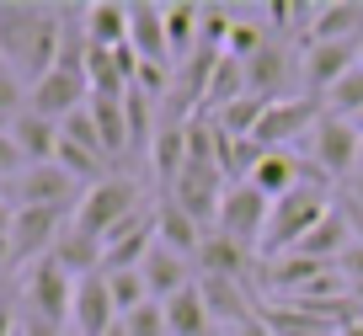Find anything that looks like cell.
Here are the masks:
<instances>
[{
    "label": "cell",
    "mask_w": 363,
    "mask_h": 336,
    "mask_svg": "<svg viewBox=\"0 0 363 336\" xmlns=\"http://www.w3.org/2000/svg\"><path fill=\"white\" fill-rule=\"evenodd\" d=\"M86 33H91V48H123L128 43V6H118V0L86 6Z\"/></svg>",
    "instance_id": "24"
},
{
    "label": "cell",
    "mask_w": 363,
    "mask_h": 336,
    "mask_svg": "<svg viewBox=\"0 0 363 336\" xmlns=\"http://www.w3.org/2000/svg\"><path fill=\"white\" fill-rule=\"evenodd\" d=\"M91 123H96V134H102L107 160L134 155V145H128V107H123V96H91Z\"/></svg>",
    "instance_id": "22"
},
{
    "label": "cell",
    "mask_w": 363,
    "mask_h": 336,
    "mask_svg": "<svg viewBox=\"0 0 363 336\" xmlns=\"http://www.w3.org/2000/svg\"><path fill=\"white\" fill-rule=\"evenodd\" d=\"M342 203V213H347V230H352V246H363V208L358 203H347V198H337Z\"/></svg>",
    "instance_id": "33"
},
{
    "label": "cell",
    "mask_w": 363,
    "mask_h": 336,
    "mask_svg": "<svg viewBox=\"0 0 363 336\" xmlns=\"http://www.w3.org/2000/svg\"><path fill=\"white\" fill-rule=\"evenodd\" d=\"M267 213H272V198L267 192H257L251 181H235V187L225 192V203H219V235L240 240V246L262 251V230H267Z\"/></svg>",
    "instance_id": "9"
},
{
    "label": "cell",
    "mask_w": 363,
    "mask_h": 336,
    "mask_svg": "<svg viewBox=\"0 0 363 336\" xmlns=\"http://www.w3.org/2000/svg\"><path fill=\"white\" fill-rule=\"evenodd\" d=\"M16 112H27V86H22V75L0 59V118H16Z\"/></svg>",
    "instance_id": "31"
},
{
    "label": "cell",
    "mask_w": 363,
    "mask_h": 336,
    "mask_svg": "<svg viewBox=\"0 0 363 336\" xmlns=\"http://www.w3.org/2000/svg\"><path fill=\"white\" fill-rule=\"evenodd\" d=\"M166 325H171V336H214V315H208V304H203V293H198V283L166 304Z\"/></svg>",
    "instance_id": "25"
},
{
    "label": "cell",
    "mask_w": 363,
    "mask_h": 336,
    "mask_svg": "<svg viewBox=\"0 0 363 336\" xmlns=\"http://www.w3.org/2000/svg\"><path fill=\"white\" fill-rule=\"evenodd\" d=\"M139 192H145V187H139L134 177H107V181H96V187H86V198H80L75 224L86 230V235L107 240L118 224L128 219V213L145 208V198H139Z\"/></svg>",
    "instance_id": "4"
},
{
    "label": "cell",
    "mask_w": 363,
    "mask_h": 336,
    "mask_svg": "<svg viewBox=\"0 0 363 336\" xmlns=\"http://www.w3.org/2000/svg\"><path fill=\"white\" fill-rule=\"evenodd\" d=\"M198 267H203V278H235V283H246L240 272H251V246H240V240L208 230L203 251H198Z\"/></svg>",
    "instance_id": "21"
},
{
    "label": "cell",
    "mask_w": 363,
    "mask_h": 336,
    "mask_svg": "<svg viewBox=\"0 0 363 336\" xmlns=\"http://www.w3.org/2000/svg\"><path fill=\"white\" fill-rule=\"evenodd\" d=\"M225 192H230V177L219 166H187L177 177V187L160 192V198H171L198 230H208V224H219V203H225Z\"/></svg>",
    "instance_id": "7"
},
{
    "label": "cell",
    "mask_w": 363,
    "mask_h": 336,
    "mask_svg": "<svg viewBox=\"0 0 363 336\" xmlns=\"http://www.w3.org/2000/svg\"><path fill=\"white\" fill-rule=\"evenodd\" d=\"M352 123H358V134H363V112H358V118H352Z\"/></svg>",
    "instance_id": "38"
},
{
    "label": "cell",
    "mask_w": 363,
    "mask_h": 336,
    "mask_svg": "<svg viewBox=\"0 0 363 336\" xmlns=\"http://www.w3.org/2000/svg\"><path fill=\"white\" fill-rule=\"evenodd\" d=\"M22 331V310H16L11 289H0V336H16Z\"/></svg>",
    "instance_id": "32"
},
{
    "label": "cell",
    "mask_w": 363,
    "mask_h": 336,
    "mask_svg": "<svg viewBox=\"0 0 363 336\" xmlns=\"http://www.w3.org/2000/svg\"><path fill=\"white\" fill-rule=\"evenodd\" d=\"M16 336H22V331H16Z\"/></svg>",
    "instance_id": "42"
},
{
    "label": "cell",
    "mask_w": 363,
    "mask_h": 336,
    "mask_svg": "<svg viewBox=\"0 0 363 336\" xmlns=\"http://www.w3.org/2000/svg\"><path fill=\"white\" fill-rule=\"evenodd\" d=\"M0 128H6V118H0Z\"/></svg>",
    "instance_id": "41"
},
{
    "label": "cell",
    "mask_w": 363,
    "mask_h": 336,
    "mask_svg": "<svg viewBox=\"0 0 363 336\" xmlns=\"http://www.w3.org/2000/svg\"><path fill=\"white\" fill-rule=\"evenodd\" d=\"M107 278V293H113V304H118V320H123L128 310H139V304L150 299V289H145V272H102Z\"/></svg>",
    "instance_id": "29"
},
{
    "label": "cell",
    "mask_w": 363,
    "mask_h": 336,
    "mask_svg": "<svg viewBox=\"0 0 363 336\" xmlns=\"http://www.w3.org/2000/svg\"><path fill=\"white\" fill-rule=\"evenodd\" d=\"M320 107H326L331 118H347V123H352V118L363 112V65H352L347 75L326 91V101H320Z\"/></svg>",
    "instance_id": "28"
},
{
    "label": "cell",
    "mask_w": 363,
    "mask_h": 336,
    "mask_svg": "<svg viewBox=\"0 0 363 336\" xmlns=\"http://www.w3.org/2000/svg\"><path fill=\"white\" fill-rule=\"evenodd\" d=\"M262 320L272 325V336H342V325H331V320H320V315H310V310H299V304H272Z\"/></svg>",
    "instance_id": "27"
},
{
    "label": "cell",
    "mask_w": 363,
    "mask_h": 336,
    "mask_svg": "<svg viewBox=\"0 0 363 336\" xmlns=\"http://www.w3.org/2000/svg\"><path fill=\"white\" fill-rule=\"evenodd\" d=\"M342 336H363V315H358V320H352V325H347Z\"/></svg>",
    "instance_id": "36"
},
{
    "label": "cell",
    "mask_w": 363,
    "mask_h": 336,
    "mask_svg": "<svg viewBox=\"0 0 363 336\" xmlns=\"http://www.w3.org/2000/svg\"><path fill=\"white\" fill-rule=\"evenodd\" d=\"M337 198H347V203H358V208H363V171H352V177L342 181V192H337Z\"/></svg>",
    "instance_id": "34"
},
{
    "label": "cell",
    "mask_w": 363,
    "mask_h": 336,
    "mask_svg": "<svg viewBox=\"0 0 363 336\" xmlns=\"http://www.w3.org/2000/svg\"><path fill=\"white\" fill-rule=\"evenodd\" d=\"M86 101H91V86L80 75H65V69H48V75L27 91V107L43 112V118H54V123H65L69 112H80Z\"/></svg>",
    "instance_id": "14"
},
{
    "label": "cell",
    "mask_w": 363,
    "mask_h": 336,
    "mask_svg": "<svg viewBox=\"0 0 363 336\" xmlns=\"http://www.w3.org/2000/svg\"><path fill=\"white\" fill-rule=\"evenodd\" d=\"M320 112H326V107H320L315 96H284V101H272L267 118H262V128H257V145H262V150L305 145L310 128L320 123Z\"/></svg>",
    "instance_id": "10"
},
{
    "label": "cell",
    "mask_w": 363,
    "mask_h": 336,
    "mask_svg": "<svg viewBox=\"0 0 363 336\" xmlns=\"http://www.w3.org/2000/svg\"><path fill=\"white\" fill-rule=\"evenodd\" d=\"M59 6H33V0H0V59L22 75L33 91L48 69L59 65Z\"/></svg>",
    "instance_id": "1"
},
{
    "label": "cell",
    "mask_w": 363,
    "mask_h": 336,
    "mask_svg": "<svg viewBox=\"0 0 363 336\" xmlns=\"http://www.w3.org/2000/svg\"><path fill=\"white\" fill-rule=\"evenodd\" d=\"M358 171H363V155H358Z\"/></svg>",
    "instance_id": "40"
},
{
    "label": "cell",
    "mask_w": 363,
    "mask_h": 336,
    "mask_svg": "<svg viewBox=\"0 0 363 336\" xmlns=\"http://www.w3.org/2000/svg\"><path fill=\"white\" fill-rule=\"evenodd\" d=\"M289 80H294V54L284 43H267L257 59L246 65V96H267V101H284Z\"/></svg>",
    "instance_id": "16"
},
{
    "label": "cell",
    "mask_w": 363,
    "mask_h": 336,
    "mask_svg": "<svg viewBox=\"0 0 363 336\" xmlns=\"http://www.w3.org/2000/svg\"><path fill=\"white\" fill-rule=\"evenodd\" d=\"M118 325H123V336H171V325H166V304H155V299H145L139 310H128Z\"/></svg>",
    "instance_id": "30"
},
{
    "label": "cell",
    "mask_w": 363,
    "mask_h": 336,
    "mask_svg": "<svg viewBox=\"0 0 363 336\" xmlns=\"http://www.w3.org/2000/svg\"><path fill=\"white\" fill-rule=\"evenodd\" d=\"M331 208H337V203H331L326 187H294L289 198H278L272 213H267V230H262V262L289 257V251H294Z\"/></svg>",
    "instance_id": "2"
},
{
    "label": "cell",
    "mask_w": 363,
    "mask_h": 336,
    "mask_svg": "<svg viewBox=\"0 0 363 336\" xmlns=\"http://www.w3.org/2000/svg\"><path fill=\"white\" fill-rule=\"evenodd\" d=\"M118 325V304L107 293V278L91 272V278L75 283V310H69V331L75 336H107Z\"/></svg>",
    "instance_id": "12"
},
{
    "label": "cell",
    "mask_w": 363,
    "mask_h": 336,
    "mask_svg": "<svg viewBox=\"0 0 363 336\" xmlns=\"http://www.w3.org/2000/svg\"><path fill=\"white\" fill-rule=\"evenodd\" d=\"M358 48H363V38H352V43H305V54H299V69H305L310 96L326 101V91L337 86V80L347 75L352 65H358Z\"/></svg>",
    "instance_id": "11"
},
{
    "label": "cell",
    "mask_w": 363,
    "mask_h": 336,
    "mask_svg": "<svg viewBox=\"0 0 363 336\" xmlns=\"http://www.w3.org/2000/svg\"><path fill=\"white\" fill-rule=\"evenodd\" d=\"M198 293H203L214 325L225 320L230 331H240V325L257 320V315H251V299H246V283H235V278H198Z\"/></svg>",
    "instance_id": "18"
},
{
    "label": "cell",
    "mask_w": 363,
    "mask_h": 336,
    "mask_svg": "<svg viewBox=\"0 0 363 336\" xmlns=\"http://www.w3.org/2000/svg\"><path fill=\"white\" fill-rule=\"evenodd\" d=\"M128 48L139 54V65H171L166 6H150V0H134V6H128Z\"/></svg>",
    "instance_id": "15"
},
{
    "label": "cell",
    "mask_w": 363,
    "mask_h": 336,
    "mask_svg": "<svg viewBox=\"0 0 363 336\" xmlns=\"http://www.w3.org/2000/svg\"><path fill=\"white\" fill-rule=\"evenodd\" d=\"M299 155H305L326 181H347L352 171H358L363 134H358V123H347V118H331V112H320V123L310 128V139L299 145Z\"/></svg>",
    "instance_id": "3"
},
{
    "label": "cell",
    "mask_w": 363,
    "mask_h": 336,
    "mask_svg": "<svg viewBox=\"0 0 363 336\" xmlns=\"http://www.w3.org/2000/svg\"><path fill=\"white\" fill-rule=\"evenodd\" d=\"M11 139H16V150L27 155V166H48V160L59 155V123L43 118V112H33V107L11 118Z\"/></svg>",
    "instance_id": "19"
},
{
    "label": "cell",
    "mask_w": 363,
    "mask_h": 336,
    "mask_svg": "<svg viewBox=\"0 0 363 336\" xmlns=\"http://www.w3.org/2000/svg\"><path fill=\"white\" fill-rule=\"evenodd\" d=\"M358 65H363V48H358Z\"/></svg>",
    "instance_id": "39"
},
{
    "label": "cell",
    "mask_w": 363,
    "mask_h": 336,
    "mask_svg": "<svg viewBox=\"0 0 363 336\" xmlns=\"http://www.w3.org/2000/svg\"><path fill=\"white\" fill-rule=\"evenodd\" d=\"M352 38H363V6L358 0L315 6V22H310L305 43H352Z\"/></svg>",
    "instance_id": "20"
},
{
    "label": "cell",
    "mask_w": 363,
    "mask_h": 336,
    "mask_svg": "<svg viewBox=\"0 0 363 336\" xmlns=\"http://www.w3.org/2000/svg\"><path fill=\"white\" fill-rule=\"evenodd\" d=\"M75 219V208H16L11 219V262L33 267L54 251V240L65 235V224Z\"/></svg>",
    "instance_id": "8"
},
{
    "label": "cell",
    "mask_w": 363,
    "mask_h": 336,
    "mask_svg": "<svg viewBox=\"0 0 363 336\" xmlns=\"http://www.w3.org/2000/svg\"><path fill=\"white\" fill-rule=\"evenodd\" d=\"M11 262V235H0V267Z\"/></svg>",
    "instance_id": "35"
},
{
    "label": "cell",
    "mask_w": 363,
    "mask_h": 336,
    "mask_svg": "<svg viewBox=\"0 0 363 336\" xmlns=\"http://www.w3.org/2000/svg\"><path fill=\"white\" fill-rule=\"evenodd\" d=\"M107 336H123V325H113V331H107Z\"/></svg>",
    "instance_id": "37"
},
{
    "label": "cell",
    "mask_w": 363,
    "mask_h": 336,
    "mask_svg": "<svg viewBox=\"0 0 363 336\" xmlns=\"http://www.w3.org/2000/svg\"><path fill=\"white\" fill-rule=\"evenodd\" d=\"M0 198L11 203V208H80L86 187H80L65 166H54V160H48V166H27L11 187L0 192Z\"/></svg>",
    "instance_id": "5"
},
{
    "label": "cell",
    "mask_w": 363,
    "mask_h": 336,
    "mask_svg": "<svg viewBox=\"0 0 363 336\" xmlns=\"http://www.w3.org/2000/svg\"><path fill=\"white\" fill-rule=\"evenodd\" d=\"M139 272H145V289H150V299H155V304H171L177 293H187L198 283L193 278V262L182 257V251L160 246V240L150 246V257L139 262Z\"/></svg>",
    "instance_id": "13"
},
{
    "label": "cell",
    "mask_w": 363,
    "mask_h": 336,
    "mask_svg": "<svg viewBox=\"0 0 363 336\" xmlns=\"http://www.w3.org/2000/svg\"><path fill=\"white\" fill-rule=\"evenodd\" d=\"M193 118V112H187ZM187 118H171V123L155 128V145H150V166H155L160 192L177 187V177L187 171Z\"/></svg>",
    "instance_id": "17"
},
{
    "label": "cell",
    "mask_w": 363,
    "mask_h": 336,
    "mask_svg": "<svg viewBox=\"0 0 363 336\" xmlns=\"http://www.w3.org/2000/svg\"><path fill=\"white\" fill-rule=\"evenodd\" d=\"M75 283H80V278H69L54 257L33 262V267H27V278H22L27 315H43V320H54V325H69V310H75Z\"/></svg>",
    "instance_id": "6"
},
{
    "label": "cell",
    "mask_w": 363,
    "mask_h": 336,
    "mask_svg": "<svg viewBox=\"0 0 363 336\" xmlns=\"http://www.w3.org/2000/svg\"><path fill=\"white\" fill-rule=\"evenodd\" d=\"M198 22H203V6H187V0H177V6H166V43H171V65H187L198 48Z\"/></svg>",
    "instance_id": "26"
},
{
    "label": "cell",
    "mask_w": 363,
    "mask_h": 336,
    "mask_svg": "<svg viewBox=\"0 0 363 336\" xmlns=\"http://www.w3.org/2000/svg\"><path fill=\"white\" fill-rule=\"evenodd\" d=\"M155 230H160V246L182 251L187 262H198V251H203V235H208V230H198V224L187 219V213H182L171 198L155 203Z\"/></svg>",
    "instance_id": "23"
}]
</instances>
